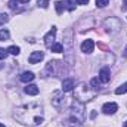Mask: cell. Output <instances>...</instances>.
I'll return each instance as SVG.
<instances>
[{"mask_svg": "<svg viewBox=\"0 0 127 127\" xmlns=\"http://www.w3.org/2000/svg\"><path fill=\"white\" fill-rule=\"evenodd\" d=\"M43 58H44V53L40 52V50H35V52H32L31 55L28 56V62L30 64H37V62H40Z\"/></svg>", "mask_w": 127, "mask_h": 127, "instance_id": "6", "label": "cell"}, {"mask_svg": "<svg viewBox=\"0 0 127 127\" xmlns=\"http://www.w3.org/2000/svg\"><path fill=\"white\" fill-rule=\"evenodd\" d=\"M7 52H9V53H12V55H15V56H16V55H19V52H21V49H19V47H18V46H10V47H9V49H7Z\"/></svg>", "mask_w": 127, "mask_h": 127, "instance_id": "17", "label": "cell"}, {"mask_svg": "<svg viewBox=\"0 0 127 127\" xmlns=\"http://www.w3.org/2000/svg\"><path fill=\"white\" fill-rule=\"evenodd\" d=\"M77 1V4H87L89 3V0H75Z\"/></svg>", "mask_w": 127, "mask_h": 127, "instance_id": "24", "label": "cell"}, {"mask_svg": "<svg viewBox=\"0 0 127 127\" xmlns=\"http://www.w3.org/2000/svg\"><path fill=\"white\" fill-rule=\"evenodd\" d=\"M74 89V81L71 78H66L62 81V90L64 92H71Z\"/></svg>", "mask_w": 127, "mask_h": 127, "instance_id": "10", "label": "cell"}, {"mask_svg": "<svg viewBox=\"0 0 127 127\" xmlns=\"http://www.w3.org/2000/svg\"><path fill=\"white\" fill-rule=\"evenodd\" d=\"M13 117L25 126H38L44 120V111L43 106L38 103H27L22 106H18L13 112Z\"/></svg>", "mask_w": 127, "mask_h": 127, "instance_id": "1", "label": "cell"}, {"mask_svg": "<svg viewBox=\"0 0 127 127\" xmlns=\"http://www.w3.org/2000/svg\"><path fill=\"white\" fill-rule=\"evenodd\" d=\"M108 3H109V0H96V4H97V7H105Z\"/></svg>", "mask_w": 127, "mask_h": 127, "instance_id": "21", "label": "cell"}, {"mask_svg": "<svg viewBox=\"0 0 127 127\" xmlns=\"http://www.w3.org/2000/svg\"><path fill=\"white\" fill-rule=\"evenodd\" d=\"M55 35H56V27H52V30H50V31L44 35V44H46L47 47H50V46L53 44Z\"/></svg>", "mask_w": 127, "mask_h": 127, "instance_id": "5", "label": "cell"}, {"mask_svg": "<svg viewBox=\"0 0 127 127\" xmlns=\"http://www.w3.org/2000/svg\"><path fill=\"white\" fill-rule=\"evenodd\" d=\"M24 90H25V93H27V95H31V96L38 95V87H37L35 84H28Z\"/></svg>", "mask_w": 127, "mask_h": 127, "instance_id": "11", "label": "cell"}, {"mask_svg": "<svg viewBox=\"0 0 127 127\" xmlns=\"http://www.w3.org/2000/svg\"><path fill=\"white\" fill-rule=\"evenodd\" d=\"M99 80L102 81V83H108L109 80H111V72H109V68H102L100 69V72H99Z\"/></svg>", "mask_w": 127, "mask_h": 127, "instance_id": "8", "label": "cell"}, {"mask_svg": "<svg viewBox=\"0 0 127 127\" xmlns=\"http://www.w3.org/2000/svg\"><path fill=\"white\" fill-rule=\"evenodd\" d=\"M37 4H38V7H43V9L49 7V1L47 0H37Z\"/></svg>", "mask_w": 127, "mask_h": 127, "instance_id": "19", "label": "cell"}, {"mask_svg": "<svg viewBox=\"0 0 127 127\" xmlns=\"http://www.w3.org/2000/svg\"><path fill=\"white\" fill-rule=\"evenodd\" d=\"M99 83H100V80H99V77H93L92 80H90V87L92 89H99Z\"/></svg>", "mask_w": 127, "mask_h": 127, "instance_id": "16", "label": "cell"}, {"mask_svg": "<svg viewBox=\"0 0 127 127\" xmlns=\"http://www.w3.org/2000/svg\"><path fill=\"white\" fill-rule=\"evenodd\" d=\"M115 93H117V95H123V93H127V81H126V83H123L121 86H118V87L115 89Z\"/></svg>", "mask_w": 127, "mask_h": 127, "instance_id": "13", "label": "cell"}, {"mask_svg": "<svg viewBox=\"0 0 127 127\" xmlns=\"http://www.w3.org/2000/svg\"><path fill=\"white\" fill-rule=\"evenodd\" d=\"M9 7L15 10V9L18 7V0H10V1H9Z\"/></svg>", "mask_w": 127, "mask_h": 127, "instance_id": "22", "label": "cell"}, {"mask_svg": "<svg viewBox=\"0 0 127 127\" xmlns=\"http://www.w3.org/2000/svg\"><path fill=\"white\" fill-rule=\"evenodd\" d=\"M117 109H118V106H117V103H114V102H106V103L102 106V112H103V114H106V115L114 114Z\"/></svg>", "mask_w": 127, "mask_h": 127, "instance_id": "4", "label": "cell"}, {"mask_svg": "<svg viewBox=\"0 0 127 127\" xmlns=\"http://www.w3.org/2000/svg\"><path fill=\"white\" fill-rule=\"evenodd\" d=\"M34 74H32L31 71H25V72H22L21 74V77H19V80L22 81V83H28V81H32L34 80Z\"/></svg>", "mask_w": 127, "mask_h": 127, "instance_id": "9", "label": "cell"}, {"mask_svg": "<svg viewBox=\"0 0 127 127\" xmlns=\"http://www.w3.org/2000/svg\"><path fill=\"white\" fill-rule=\"evenodd\" d=\"M65 97H64V90H56L52 93V103L55 108H62Z\"/></svg>", "mask_w": 127, "mask_h": 127, "instance_id": "3", "label": "cell"}, {"mask_svg": "<svg viewBox=\"0 0 127 127\" xmlns=\"http://www.w3.org/2000/svg\"><path fill=\"white\" fill-rule=\"evenodd\" d=\"M30 0H18V3H28Z\"/></svg>", "mask_w": 127, "mask_h": 127, "instance_id": "25", "label": "cell"}, {"mask_svg": "<svg viewBox=\"0 0 127 127\" xmlns=\"http://www.w3.org/2000/svg\"><path fill=\"white\" fill-rule=\"evenodd\" d=\"M83 115H84L83 105L78 103V102H75L72 105V108H71V123L72 124H81L83 123Z\"/></svg>", "mask_w": 127, "mask_h": 127, "instance_id": "2", "label": "cell"}, {"mask_svg": "<svg viewBox=\"0 0 127 127\" xmlns=\"http://www.w3.org/2000/svg\"><path fill=\"white\" fill-rule=\"evenodd\" d=\"M7 53H9L7 49H1V47H0V59H4V58L7 56Z\"/></svg>", "mask_w": 127, "mask_h": 127, "instance_id": "23", "label": "cell"}, {"mask_svg": "<svg viewBox=\"0 0 127 127\" xmlns=\"http://www.w3.org/2000/svg\"><path fill=\"white\" fill-rule=\"evenodd\" d=\"M123 126H124V127H127V121H126V123H124V124H123Z\"/></svg>", "mask_w": 127, "mask_h": 127, "instance_id": "28", "label": "cell"}, {"mask_svg": "<svg viewBox=\"0 0 127 127\" xmlns=\"http://www.w3.org/2000/svg\"><path fill=\"white\" fill-rule=\"evenodd\" d=\"M64 7H65L66 10H69V12H72V10L75 9V6H74L72 0H65V1H64Z\"/></svg>", "mask_w": 127, "mask_h": 127, "instance_id": "14", "label": "cell"}, {"mask_svg": "<svg viewBox=\"0 0 127 127\" xmlns=\"http://www.w3.org/2000/svg\"><path fill=\"white\" fill-rule=\"evenodd\" d=\"M93 47H95L93 40H84L81 43V52H84V53H92L93 52Z\"/></svg>", "mask_w": 127, "mask_h": 127, "instance_id": "7", "label": "cell"}, {"mask_svg": "<svg viewBox=\"0 0 127 127\" xmlns=\"http://www.w3.org/2000/svg\"><path fill=\"white\" fill-rule=\"evenodd\" d=\"M0 127H6V126H4V124H1V123H0Z\"/></svg>", "mask_w": 127, "mask_h": 127, "instance_id": "27", "label": "cell"}, {"mask_svg": "<svg viewBox=\"0 0 127 127\" xmlns=\"http://www.w3.org/2000/svg\"><path fill=\"white\" fill-rule=\"evenodd\" d=\"M55 7H56V12L61 15L64 12V9H65V7H64V1H56V3H55Z\"/></svg>", "mask_w": 127, "mask_h": 127, "instance_id": "18", "label": "cell"}, {"mask_svg": "<svg viewBox=\"0 0 127 127\" xmlns=\"http://www.w3.org/2000/svg\"><path fill=\"white\" fill-rule=\"evenodd\" d=\"M50 49H52V52H55V53H61L64 52V46L61 43H53L52 46H50Z\"/></svg>", "mask_w": 127, "mask_h": 127, "instance_id": "12", "label": "cell"}, {"mask_svg": "<svg viewBox=\"0 0 127 127\" xmlns=\"http://www.w3.org/2000/svg\"><path fill=\"white\" fill-rule=\"evenodd\" d=\"M9 37H10V32L7 30H0V41H6L9 40Z\"/></svg>", "mask_w": 127, "mask_h": 127, "instance_id": "15", "label": "cell"}, {"mask_svg": "<svg viewBox=\"0 0 127 127\" xmlns=\"http://www.w3.org/2000/svg\"><path fill=\"white\" fill-rule=\"evenodd\" d=\"M123 4H126L127 6V0H123Z\"/></svg>", "mask_w": 127, "mask_h": 127, "instance_id": "26", "label": "cell"}, {"mask_svg": "<svg viewBox=\"0 0 127 127\" xmlns=\"http://www.w3.org/2000/svg\"><path fill=\"white\" fill-rule=\"evenodd\" d=\"M9 21V16L6 15V13H0V25H3V24H6Z\"/></svg>", "mask_w": 127, "mask_h": 127, "instance_id": "20", "label": "cell"}]
</instances>
